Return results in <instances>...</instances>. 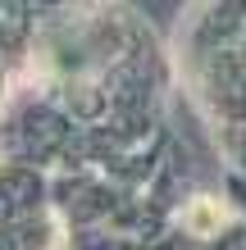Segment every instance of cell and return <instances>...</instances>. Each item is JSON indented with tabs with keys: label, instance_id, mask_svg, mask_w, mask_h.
I'll return each instance as SVG.
<instances>
[{
	"label": "cell",
	"instance_id": "6da1fadb",
	"mask_svg": "<svg viewBox=\"0 0 246 250\" xmlns=\"http://www.w3.org/2000/svg\"><path fill=\"white\" fill-rule=\"evenodd\" d=\"M182 223H187V232H192V237H210V232H219L224 209H219V200H205V196H201V200L187 205Z\"/></svg>",
	"mask_w": 246,
	"mask_h": 250
}]
</instances>
